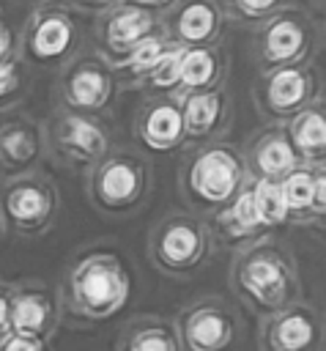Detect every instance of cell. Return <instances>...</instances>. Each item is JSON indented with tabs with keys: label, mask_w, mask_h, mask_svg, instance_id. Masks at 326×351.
Here are the masks:
<instances>
[{
	"label": "cell",
	"mask_w": 326,
	"mask_h": 351,
	"mask_svg": "<svg viewBox=\"0 0 326 351\" xmlns=\"http://www.w3.org/2000/svg\"><path fill=\"white\" fill-rule=\"evenodd\" d=\"M0 351H47L44 337H30V335H3L0 337Z\"/></svg>",
	"instance_id": "31"
},
{
	"label": "cell",
	"mask_w": 326,
	"mask_h": 351,
	"mask_svg": "<svg viewBox=\"0 0 326 351\" xmlns=\"http://www.w3.org/2000/svg\"><path fill=\"white\" fill-rule=\"evenodd\" d=\"M25 88H27V63L19 55L0 60V110L19 101Z\"/></svg>",
	"instance_id": "30"
},
{
	"label": "cell",
	"mask_w": 326,
	"mask_h": 351,
	"mask_svg": "<svg viewBox=\"0 0 326 351\" xmlns=\"http://www.w3.org/2000/svg\"><path fill=\"white\" fill-rule=\"evenodd\" d=\"M282 189H285V200L290 214H307L312 208V192H315V170L312 167H296L282 178Z\"/></svg>",
	"instance_id": "29"
},
{
	"label": "cell",
	"mask_w": 326,
	"mask_h": 351,
	"mask_svg": "<svg viewBox=\"0 0 326 351\" xmlns=\"http://www.w3.org/2000/svg\"><path fill=\"white\" fill-rule=\"evenodd\" d=\"M315 90H318V80L315 71L307 66V60L277 66L260 71L255 82V104L266 118L288 121L312 101Z\"/></svg>",
	"instance_id": "9"
},
{
	"label": "cell",
	"mask_w": 326,
	"mask_h": 351,
	"mask_svg": "<svg viewBox=\"0 0 326 351\" xmlns=\"http://www.w3.org/2000/svg\"><path fill=\"white\" fill-rule=\"evenodd\" d=\"M236 335V321L227 307L208 302L192 307L181 321V340L186 351H227Z\"/></svg>",
	"instance_id": "14"
},
{
	"label": "cell",
	"mask_w": 326,
	"mask_h": 351,
	"mask_svg": "<svg viewBox=\"0 0 326 351\" xmlns=\"http://www.w3.org/2000/svg\"><path fill=\"white\" fill-rule=\"evenodd\" d=\"M318 324L304 307H282L263 329V351H312Z\"/></svg>",
	"instance_id": "18"
},
{
	"label": "cell",
	"mask_w": 326,
	"mask_h": 351,
	"mask_svg": "<svg viewBox=\"0 0 326 351\" xmlns=\"http://www.w3.org/2000/svg\"><path fill=\"white\" fill-rule=\"evenodd\" d=\"M181 60H184V47H173L142 80V88L151 90L153 96H175L181 88Z\"/></svg>",
	"instance_id": "27"
},
{
	"label": "cell",
	"mask_w": 326,
	"mask_h": 351,
	"mask_svg": "<svg viewBox=\"0 0 326 351\" xmlns=\"http://www.w3.org/2000/svg\"><path fill=\"white\" fill-rule=\"evenodd\" d=\"M58 93L66 110L99 115L112 104L118 93L115 69L104 60L101 52H79L63 66Z\"/></svg>",
	"instance_id": "5"
},
{
	"label": "cell",
	"mask_w": 326,
	"mask_h": 351,
	"mask_svg": "<svg viewBox=\"0 0 326 351\" xmlns=\"http://www.w3.org/2000/svg\"><path fill=\"white\" fill-rule=\"evenodd\" d=\"M219 5L225 11V19H233L247 27H258L279 8H285L288 0H219Z\"/></svg>",
	"instance_id": "28"
},
{
	"label": "cell",
	"mask_w": 326,
	"mask_h": 351,
	"mask_svg": "<svg viewBox=\"0 0 326 351\" xmlns=\"http://www.w3.org/2000/svg\"><path fill=\"white\" fill-rule=\"evenodd\" d=\"M55 321V304L44 291H16L11 293V318L8 332L44 337Z\"/></svg>",
	"instance_id": "21"
},
{
	"label": "cell",
	"mask_w": 326,
	"mask_h": 351,
	"mask_svg": "<svg viewBox=\"0 0 326 351\" xmlns=\"http://www.w3.org/2000/svg\"><path fill=\"white\" fill-rule=\"evenodd\" d=\"M225 74H227V55H225L222 44H211V47H184L181 88H178L175 96L219 88V85L225 82Z\"/></svg>",
	"instance_id": "20"
},
{
	"label": "cell",
	"mask_w": 326,
	"mask_h": 351,
	"mask_svg": "<svg viewBox=\"0 0 326 351\" xmlns=\"http://www.w3.org/2000/svg\"><path fill=\"white\" fill-rule=\"evenodd\" d=\"M247 181V162L230 145H208L203 148L186 167L184 184L192 200L203 206H227Z\"/></svg>",
	"instance_id": "6"
},
{
	"label": "cell",
	"mask_w": 326,
	"mask_h": 351,
	"mask_svg": "<svg viewBox=\"0 0 326 351\" xmlns=\"http://www.w3.org/2000/svg\"><path fill=\"white\" fill-rule=\"evenodd\" d=\"M8 318H11V293L0 288V337L8 335Z\"/></svg>",
	"instance_id": "35"
},
{
	"label": "cell",
	"mask_w": 326,
	"mask_h": 351,
	"mask_svg": "<svg viewBox=\"0 0 326 351\" xmlns=\"http://www.w3.org/2000/svg\"><path fill=\"white\" fill-rule=\"evenodd\" d=\"M11 3H19V5H30V8H36V5H44V3H49V0H11Z\"/></svg>",
	"instance_id": "37"
},
{
	"label": "cell",
	"mask_w": 326,
	"mask_h": 351,
	"mask_svg": "<svg viewBox=\"0 0 326 351\" xmlns=\"http://www.w3.org/2000/svg\"><path fill=\"white\" fill-rule=\"evenodd\" d=\"M90 200L107 214H123L140 206L148 189V167L131 154H107L90 173Z\"/></svg>",
	"instance_id": "7"
},
{
	"label": "cell",
	"mask_w": 326,
	"mask_h": 351,
	"mask_svg": "<svg viewBox=\"0 0 326 351\" xmlns=\"http://www.w3.org/2000/svg\"><path fill=\"white\" fill-rule=\"evenodd\" d=\"M299 159H321L326 156V104L310 101L285 126Z\"/></svg>",
	"instance_id": "22"
},
{
	"label": "cell",
	"mask_w": 326,
	"mask_h": 351,
	"mask_svg": "<svg viewBox=\"0 0 326 351\" xmlns=\"http://www.w3.org/2000/svg\"><path fill=\"white\" fill-rule=\"evenodd\" d=\"M233 282L258 310H282L296 293V274L290 258L274 244L249 247L233 269Z\"/></svg>",
	"instance_id": "3"
},
{
	"label": "cell",
	"mask_w": 326,
	"mask_h": 351,
	"mask_svg": "<svg viewBox=\"0 0 326 351\" xmlns=\"http://www.w3.org/2000/svg\"><path fill=\"white\" fill-rule=\"evenodd\" d=\"M315 41V25L299 5H285L255 27V60L260 71L307 60Z\"/></svg>",
	"instance_id": "4"
},
{
	"label": "cell",
	"mask_w": 326,
	"mask_h": 351,
	"mask_svg": "<svg viewBox=\"0 0 326 351\" xmlns=\"http://www.w3.org/2000/svg\"><path fill=\"white\" fill-rule=\"evenodd\" d=\"M58 211L55 189L36 176H19L3 192V217L19 233L44 230Z\"/></svg>",
	"instance_id": "13"
},
{
	"label": "cell",
	"mask_w": 326,
	"mask_h": 351,
	"mask_svg": "<svg viewBox=\"0 0 326 351\" xmlns=\"http://www.w3.org/2000/svg\"><path fill=\"white\" fill-rule=\"evenodd\" d=\"M137 137L142 140L145 148L159 151V154L178 148L186 140L178 99L175 96H153L151 101H145L137 115Z\"/></svg>",
	"instance_id": "15"
},
{
	"label": "cell",
	"mask_w": 326,
	"mask_h": 351,
	"mask_svg": "<svg viewBox=\"0 0 326 351\" xmlns=\"http://www.w3.org/2000/svg\"><path fill=\"white\" fill-rule=\"evenodd\" d=\"M131 280L123 263L110 252H93L74 263L68 274V304L74 313L101 321L123 310Z\"/></svg>",
	"instance_id": "2"
},
{
	"label": "cell",
	"mask_w": 326,
	"mask_h": 351,
	"mask_svg": "<svg viewBox=\"0 0 326 351\" xmlns=\"http://www.w3.org/2000/svg\"><path fill=\"white\" fill-rule=\"evenodd\" d=\"M175 44L167 38L164 27L159 33H153L151 38H145L140 47H134L121 63H115V77L123 80V82H131V85H142V80L151 74V69L173 49Z\"/></svg>",
	"instance_id": "23"
},
{
	"label": "cell",
	"mask_w": 326,
	"mask_h": 351,
	"mask_svg": "<svg viewBox=\"0 0 326 351\" xmlns=\"http://www.w3.org/2000/svg\"><path fill=\"white\" fill-rule=\"evenodd\" d=\"M247 165L255 173V178H274V181H282L290 170H296L299 154L285 126H271L260 132L247 148Z\"/></svg>",
	"instance_id": "17"
},
{
	"label": "cell",
	"mask_w": 326,
	"mask_h": 351,
	"mask_svg": "<svg viewBox=\"0 0 326 351\" xmlns=\"http://www.w3.org/2000/svg\"><path fill=\"white\" fill-rule=\"evenodd\" d=\"M66 5H71L74 11H79V14H104L107 8H112L118 0H63Z\"/></svg>",
	"instance_id": "34"
},
{
	"label": "cell",
	"mask_w": 326,
	"mask_h": 351,
	"mask_svg": "<svg viewBox=\"0 0 326 351\" xmlns=\"http://www.w3.org/2000/svg\"><path fill=\"white\" fill-rule=\"evenodd\" d=\"M162 27L178 47H211L222 41L225 11L219 0H175L162 14Z\"/></svg>",
	"instance_id": "12"
},
{
	"label": "cell",
	"mask_w": 326,
	"mask_h": 351,
	"mask_svg": "<svg viewBox=\"0 0 326 351\" xmlns=\"http://www.w3.org/2000/svg\"><path fill=\"white\" fill-rule=\"evenodd\" d=\"M216 219H219L222 233H225L227 239H233V241L255 239L258 233H263V225H260V219H258L249 184H244L241 192H238L227 206H222V214H219Z\"/></svg>",
	"instance_id": "24"
},
{
	"label": "cell",
	"mask_w": 326,
	"mask_h": 351,
	"mask_svg": "<svg viewBox=\"0 0 326 351\" xmlns=\"http://www.w3.org/2000/svg\"><path fill=\"white\" fill-rule=\"evenodd\" d=\"M315 217H326V170L315 173V192H312V208Z\"/></svg>",
	"instance_id": "33"
},
{
	"label": "cell",
	"mask_w": 326,
	"mask_h": 351,
	"mask_svg": "<svg viewBox=\"0 0 326 351\" xmlns=\"http://www.w3.org/2000/svg\"><path fill=\"white\" fill-rule=\"evenodd\" d=\"M41 129L25 115H8L0 121V167L22 173L41 156Z\"/></svg>",
	"instance_id": "19"
},
{
	"label": "cell",
	"mask_w": 326,
	"mask_h": 351,
	"mask_svg": "<svg viewBox=\"0 0 326 351\" xmlns=\"http://www.w3.org/2000/svg\"><path fill=\"white\" fill-rule=\"evenodd\" d=\"M162 30V14L137 5L131 0H118L112 8L96 16V44L110 66L121 63L134 47Z\"/></svg>",
	"instance_id": "8"
},
{
	"label": "cell",
	"mask_w": 326,
	"mask_h": 351,
	"mask_svg": "<svg viewBox=\"0 0 326 351\" xmlns=\"http://www.w3.org/2000/svg\"><path fill=\"white\" fill-rule=\"evenodd\" d=\"M79 47H82L79 11H74L63 0H49L27 14L19 33L16 55L27 66L63 69L71 58L79 55Z\"/></svg>",
	"instance_id": "1"
},
{
	"label": "cell",
	"mask_w": 326,
	"mask_h": 351,
	"mask_svg": "<svg viewBox=\"0 0 326 351\" xmlns=\"http://www.w3.org/2000/svg\"><path fill=\"white\" fill-rule=\"evenodd\" d=\"M131 3H137V5H145V8H151V11H156V14H164L175 0H131Z\"/></svg>",
	"instance_id": "36"
},
{
	"label": "cell",
	"mask_w": 326,
	"mask_h": 351,
	"mask_svg": "<svg viewBox=\"0 0 326 351\" xmlns=\"http://www.w3.org/2000/svg\"><path fill=\"white\" fill-rule=\"evenodd\" d=\"M123 351H181L175 332L167 324L159 321H145L137 324L123 343Z\"/></svg>",
	"instance_id": "26"
},
{
	"label": "cell",
	"mask_w": 326,
	"mask_h": 351,
	"mask_svg": "<svg viewBox=\"0 0 326 351\" xmlns=\"http://www.w3.org/2000/svg\"><path fill=\"white\" fill-rule=\"evenodd\" d=\"M252 189V200H255V211H258V219L263 225V230L268 228H279L285 225L293 214L288 208V200H285V189H282V181H274V178H255L249 184Z\"/></svg>",
	"instance_id": "25"
},
{
	"label": "cell",
	"mask_w": 326,
	"mask_h": 351,
	"mask_svg": "<svg viewBox=\"0 0 326 351\" xmlns=\"http://www.w3.org/2000/svg\"><path fill=\"white\" fill-rule=\"evenodd\" d=\"M181 104V118H184V134L192 143L208 140L211 134H216L230 115V99L227 90L211 88V90H197V93H184L175 96Z\"/></svg>",
	"instance_id": "16"
},
{
	"label": "cell",
	"mask_w": 326,
	"mask_h": 351,
	"mask_svg": "<svg viewBox=\"0 0 326 351\" xmlns=\"http://www.w3.org/2000/svg\"><path fill=\"white\" fill-rule=\"evenodd\" d=\"M19 52V33L14 30V25L0 14V60H8Z\"/></svg>",
	"instance_id": "32"
},
{
	"label": "cell",
	"mask_w": 326,
	"mask_h": 351,
	"mask_svg": "<svg viewBox=\"0 0 326 351\" xmlns=\"http://www.w3.org/2000/svg\"><path fill=\"white\" fill-rule=\"evenodd\" d=\"M151 252L159 269L170 274H186L205 261L208 233L197 219L175 214V217H167L153 233Z\"/></svg>",
	"instance_id": "10"
},
{
	"label": "cell",
	"mask_w": 326,
	"mask_h": 351,
	"mask_svg": "<svg viewBox=\"0 0 326 351\" xmlns=\"http://www.w3.org/2000/svg\"><path fill=\"white\" fill-rule=\"evenodd\" d=\"M49 143L58 156L74 165H96L110 154V132L96 115L60 110L49 123Z\"/></svg>",
	"instance_id": "11"
}]
</instances>
